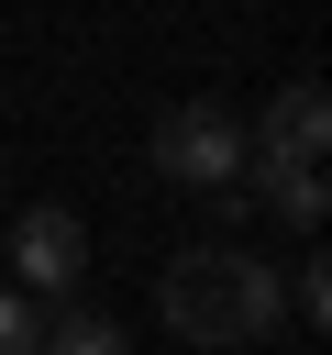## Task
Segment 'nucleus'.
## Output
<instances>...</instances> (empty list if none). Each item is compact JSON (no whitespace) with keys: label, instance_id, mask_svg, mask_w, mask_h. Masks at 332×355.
Returning a JSON list of instances; mask_svg holds the SVG:
<instances>
[{"label":"nucleus","instance_id":"obj_1","mask_svg":"<svg viewBox=\"0 0 332 355\" xmlns=\"http://www.w3.org/2000/svg\"><path fill=\"white\" fill-rule=\"evenodd\" d=\"M155 311H166L177 344L243 355V344H266V333L288 322V288H277V266L243 255V244H177L166 277H155Z\"/></svg>","mask_w":332,"mask_h":355},{"label":"nucleus","instance_id":"obj_2","mask_svg":"<svg viewBox=\"0 0 332 355\" xmlns=\"http://www.w3.org/2000/svg\"><path fill=\"white\" fill-rule=\"evenodd\" d=\"M155 178L166 189H199V200H243V111H221V100H177L166 122H155Z\"/></svg>","mask_w":332,"mask_h":355},{"label":"nucleus","instance_id":"obj_3","mask_svg":"<svg viewBox=\"0 0 332 355\" xmlns=\"http://www.w3.org/2000/svg\"><path fill=\"white\" fill-rule=\"evenodd\" d=\"M11 288L44 300V311H66V300L89 288V222H77L66 200H33V211L11 222Z\"/></svg>","mask_w":332,"mask_h":355},{"label":"nucleus","instance_id":"obj_4","mask_svg":"<svg viewBox=\"0 0 332 355\" xmlns=\"http://www.w3.org/2000/svg\"><path fill=\"white\" fill-rule=\"evenodd\" d=\"M321 144H332L321 78H288V89L266 100V122H243V166H321Z\"/></svg>","mask_w":332,"mask_h":355},{"label":"nucleus","instance_id":"obj_5","mask_svg":"<svg viewBox=\"0 0 332 355\" xmlns=\"http://www.w3.org/2000/svg\"><path fill=\"white\" fill-rule=\"evenodd\" d=\"M243 189L288 222V233H321V211H332V189H321V166H243Z\"/></svg>","mask_w":332,"mask_h":355},{"label":"nucleus","instance_id":"obj_6","mask_svg":"<svg viewBox=\"0 0 332 355\" xmlns=\"http://www.w3.org/2000/svg\"><path fill=\"white\" fill-rule=\"evenodd\" d=\"M44 355H133V333L111 322V311H44Z\"/></svg>","mask_w":332,"mask_h":355},{"label":"nucleus","instance_id":"obj_7","mask_svg":"<svg viewBox=\"0 0 332 355\" xmlns=\"http://www.w3.org/2000/svg\"><path fill=\"white\" fill-rule=\"evenodd\" d=\"M277 288H288V322H310V333L332 322V266H321V255H299V266H288Z\"/></svg>","mask_w":332,"mask_h":355},{"label":"nucleus","instance_id":"obj_8","mask_svg":"<svg viewBox=\"0 0 332 355\" xmlns=\"http://www.w3.org/2000/svg\"><path fill=\"white\" fill-rule=\"evenodd\" d=\"M0 355H44V300H22L0 277Z\"/></svg>","mask_w":332,"mask_h":355}]
</instances>
